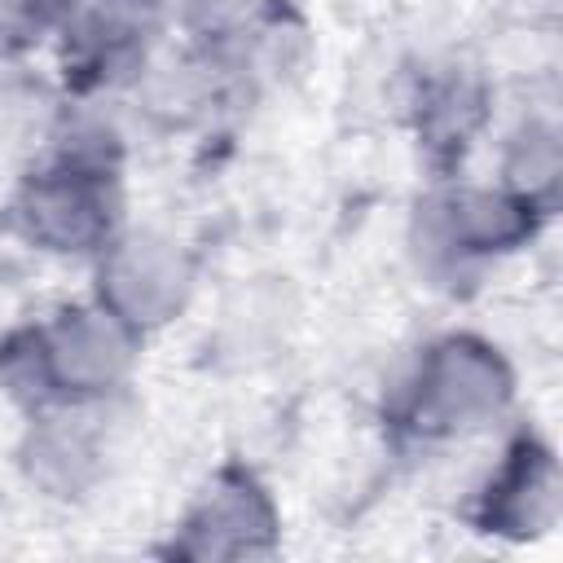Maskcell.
I'll list each match as a JSON object with an SVG mask.
<instances>
[{"mask_svg":"<svg viewBox=\"0 0 563 563\" xmlns=\"http://www.w3.org/2000/svg\"><path fill=\"white\" fill-rule=\"evenodd\" d=\"M97 180H101V172H88V167H75V172L66 167V172L40 180L26 198L31 233L53 242L57 251H79L84 242H92L101 233V211H106Z\"/></svg>","mask_w":563,"mask_h":563,"instance_id":"cell-4","label":"cell"},{"mask_svg":"<svg viewBox=\"0 0 563 563\" xmlns=\"http://www.w3.org/2000/svg\"><path fill=\"white\" fill-rule=\"evenodd\" d=\"M189 4V18L207 31H229V26H242L260 0H185Z\"/></svg>","mask_w":563,"mask_h":563,"instance_id":"cell-7","label":"cell"},{"mask_svg":"<svg viewBox=\"0 0 563 563\" xmlns=\"http://www.w3.org/2000/svg\"><path fill=\"white\" fill-rule=\"evenodd\" d=\"M264 528H268V510H264L260 493L246 484L216 488L202 501V510L194 515V532H207V545H198V550H216V554H220V537L238 532L242 550H251V532H264Z\"/></svg>","mask_w":563,"mask_h":563,"instance_id":"cell-6","label":"cell"},{"mask_svg":"<svg viewBox=\"0 0 563 563\" xmlns=\"http://www.w3.org/2000/svg\"><path fill=\"white\" fill-rule=\"evenodd\" d=\"M101 277L110 282V312L123 321H163V312L180 308V295L189 286L180 255L154 238L114 246L110 268Z\"/></svg>","mask_w":563,"mask_h":563,"instance_id":"cell-3","label":"cell"},{"mask_svg":"<svg viewBox=\"0 0 563 563\" xmlns=\"http://www.w3.org/2000/svg\"><path fill=\"white\" fill-rule=\"evenodd\" d=\"M506 396H510V374L493 347L475 339H444L431 347L418 374L413 413L427 418L422 427L457 431V427H475L479 418L497 413Z\"/></svg>","mask_w":563,"mask_h":563,"instance_id":"cell-1","label":"cell"},{"mask_svg":"<svg viewBox=\"0 0 563 563\" xmlns=\"http://www.w3.org/2000/svg\"><path fill=\"white\" fill-rule=\"evenodd\" d=\"M66 0H0V26L4 31H40Z\"/></svg>","mask_w":563,"mask_h":563,"instance_id":"cell-8","label":"cell"},{"mask_svg":"<svg viewBox=\"0 0 563 563\" xmlns=\"http://www.w3.org/2000/svg\"><path fill=\"white\" fill-rule=\"evenodd\" d=\"M150 31V0H88L75 13V40L79 48L101 66H114L119 57L136 53V44Z\"/></svg>","mask_w":563,"mask_h":563,"instance_id":"cell-5","label":"cell"},{"mask_svg":"<svg viewBox=\"0 0 563 563\" xmlns=\"http://www.w3.org/2000/svg\"><path fill=\"white\" fill-rule=\"evenodd\" d=\"M123 317L97 312H66L44 339H35L44 383H62V391H106L128 365Z\"/></svg>","mask_w":563,"mask_h":563,"instance_id":"cell-2","label":"cell"}]
</instances>
